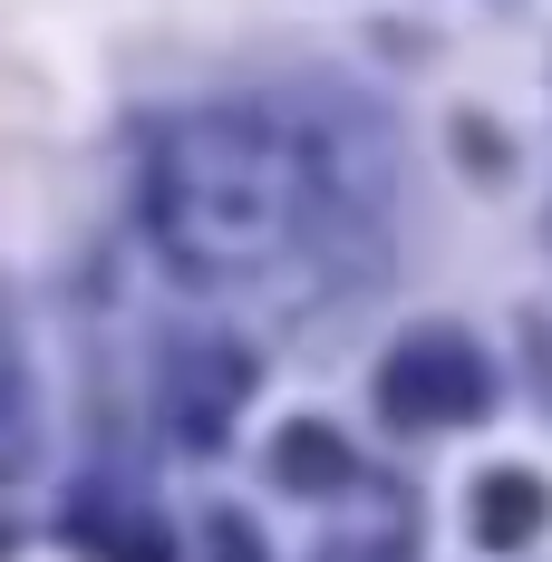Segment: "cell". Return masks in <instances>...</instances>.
I'll list each match as a JSON object with an SVG mask.
<instances>
[{
  "mask_svg": "<svg viewBox=\"0 0 552 562\" xmlns=\"http://www.w3.org/2000/svg\"><path fill=\"white\" fill-rule=\"evenodd\" d=\"M146 243L184 291L311 321L387 272V175L379 126L349 98H204L146 136L136 166Z\"/></svg>",
  "mask_w": 552,
  "mask_h": 562,
  "instance_id": "6da1fadb",
  "label": "cell"
},
{
  "mask_svg": "<svg viewBox=\"0 0 552 562\" xmlns=\"http://www.w3.org/2000/svg\"><path fill=\"white\" fill-rule=\"evenodd\" d=\"M379 407H387V427H417V437L475 427V417L495 407V369H485V349L465 330L427 321V330H407L379 359Z\"/></svg>",
  "mask_w": 552,
  "mask_h": 562,
  "instance_id": "7a4b0ae2",
  "label": "cell"
},
{
  "mask_svg": "<svg viewBox=\"0 0 552 562\" xmlns=\"http://www.w3.org/2000/svg\"><path fill=\"white\" fill-rule=\"evenodd\" d=\"M252 379H262L252 339H233V330H184V339L166 349V379H156V417H166V437H174V447H194V456H214L223 437H233V417H243Z\"/></svg>",
  "mask_w": 552,
  "mask_h": 562,
  "instance_id": "3957f363",
  "label": "cell"
},
{
  "mask_svg": "<svg viewBox=\"0 0 552 562\" xmlns=\"http://www.w3.org/2000/svg\"><path fill=\"white\" fill-rule=\"evenodd\" d=\"M465 514H475V543H485V553H523V543H543L552 495H543V475H523V465H495V475L465 495Z\"/></svg>",
  "mask_w": 552,
  "mask_h": 562,
  "instance_id": "277c9868",
  "label": "cell"
},
{
  "mask_svg": "<svg viewBox=\"0 0 552 562\" xmlns=\"http://www.w3.org/2000/svg\"><path fill=\"white\" fill-rule=\"evenodd\" d=\"M272 475L291 495H339V485H359V456H349V437L330 417H291L272 437Z\"/></svg>",
  "mask_w": 552,
  "mask_h": 562,
  "instance_id": "5b68a950",
  "label": "cell"
},
{
  "mask_svg": "<svg viewBox=\"0 0 552 562\" xmlns=\"http://www.w3.org/2000/svg\"><path fill=\"white\" fill-rule=\"evenodd\" d=\"M455 166H475V175H504V166H514L495 116H455Z\"/></svg>",
  "mask_w": 552,
  "mask_h": 562,
  "instance_id": "8992f818",
  "label": "cell"
},
{
  "mask_svg": "<svg viewBox=\"0 0 552 562\" xmlns=\"http://www.w3.org/2000/svg\"><path fill=\"white\" fill-rule=\"evenodd\" d=\"M98 553L108 562H174V543H166V524H116Z\"/></svg>",
  "mask_w": 552,
  "mask_h": 562,
  "instance_id": "52a82bcc",
  "label": "cell"
},
{
  "mask_svg": "<svg viewBox=\"0 0 552 562\" xmlns=\"http://www.w3.org/2000/svg\"><path fill=\"white\" fill-rule=\"evenodd\" d=\"M214 562H272L262 533H252V514H214Z\"/></svg>",
  "mask_w": 552,
  "mask_h": 562,
  "instance_id": "ba28073f",
  "label": "cell"
},
{
  "mask_svg": "<svg viewBox=\"0 0 552 562\" xmlns=\"http://www.w3.org/2000/svg\"><path fill=\"white\" fill-rule=\"evenodd\" d=\"M0 427H20V359H10V339H0Z\"/></svg>",
  "mask_w": 552,
  "mask_h": 562,
  "instance_id": "9c48e42d",
  "label": "cell"
},
{
  "mask_svg": "<svg viewBox=\"0 0 552 562\" xmlns=\"http://www.w3.org/2000/svg\"><path fill=\"white\" fill-rule=\"evenodd\" d=\"M10 543H20V533H10V524H0V562H10Z\"/></svg>",
  "mask_w": 552,
  "mask_h": 562,
  "instance_id": "30bf717a",
  "label": "cell"
}]
</instances>
